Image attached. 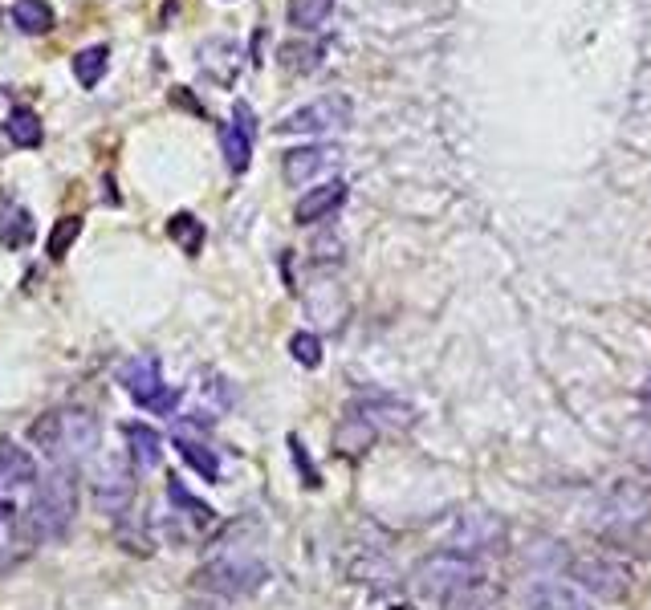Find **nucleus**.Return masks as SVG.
<instances>
[{
    "instance_id": "obj_13",
    "label": "nucleus",
    "mask_w": 651,
    "mask_h": 610,
    "mask_svg": "<svg viewBox=\"0 0 651 610\" xmlns=\"http://www.w3.org/2000/svg\"><path fill=\"white\" fill-rule=\"evenodd\" d=\"M338 159H342L338 147H298V151H289V155H285L281 171H285V179L293 183V188H298V183L318 179L322 171H334Z\"/></svg>"
},
{
    "instance_id": "obj_20",
    "label": "nucleus",
    "mask_w": 651,
    "mask_h": 610,
    "mask_svg": "<svg viewBox=\"0 0 651 610\" xmlns=\"http://www.w3.org/2000/svg\"><path fill=\"white\" fill-rule=\"evenodd\" d=\"M29 240H33V216L13 196H5L0 200V244L5 249H25Z\"/></svg>"
},
{
    "instance_id": "obj_1",
    "label": "nucleus",
    "mask_w": 651,
    "mask_h": 610,
    "mask_svg": "<svg viewBox=\"0 0 651 610\" xmlns=\"http://www.w3.org/2000/svg\"><path fill=\"white\" fill-rule=\"evenodd\" d=\"M78 513V468L74 464H53V472L37 484V497L25 509V521L17 525V533L25 537V545H41L53 541L70 529Z\"/></svg>"
},
{
    "instance_id": "obj_22",
    "label": "nucleus",
    "mask_w": 651,
    "mask_h": 610,
    "mask_svg": "<svg viewBox=\"0 0 651 610\" xmlns=\"http://www.w3.org/2000/svg\"><path fill=\"white\" fill-rule=\"evenodd\" d=\"M167 501H171L175 509H180V517H188V521H192V529H196V533H204V529H212V525H216V513H212L204 501H196V497H192L188 488H184L180 480H175V476L167 480Z\"/></svg>"
},
{
    "instance_id": "obj_4",
    "label": "nucleus",
    "mask_w": 651,
    "mask_h": 610,
    "mask_svg": "<svg viewBox=\"0 0 651 610\" xmlns=\"http://www.w3.org/2000/svg\"><path fill=\"white\" fill-rule=\"evenodd\" d=\"M269 578L265 562L257 558V545L249 541H220L216 554L196 570V586L200 590H212V594H224V598H241V594H253L261 590Z\"/></svg>"
},
{
    "instance_id": "obj_31",
    "label": "nucleus",
    "mask_w": 651,
    "mask_h": 610,
    "mask_svg": "<svg viewBox=\"0 0 651 610\" xmlns=\"http://www.w3.org/2000/svg\"><path fill=\"white\" fill-rule=\"evenodd\" d=\"M289 452H293V464H298V472L306 476V484H310V488H318V484H322V476H318V468L310 464V452H306V444H302L298 436H289Z\"/></svg>"
},
{
    "instance_id": "obj_10",
    "label": "nucleus",
    "mask_w": 651,
    "mask_h": 610,
    "mask_svg": "<svg viewBox=\"0 0 651 610\" xmlns=\"http://www.w3.org/2000/svg\"><path fill=\"white\" fill-rule=\"evenodd\" d=\"M253 139H257V114L249 102H236L232 106V118L220 127V147H224V163L228 171H249V159H253Z\"/></svg>"
},
{
    "instance_id": "obj_32",
    "label": "nucleus",
    "mask_w": 651,
    "mask_h": 610,
    "mask_svg": "<svg viewBox=\"0 0 651 610\" xmlns=\"http://www.w3.org/2000/svg\"><path fill=\"white\" fill-rule=\"evenodd\" d=\"M318 53H322V49H298V45H285V49H281V66H285V70H314Z\"/></svg>"
},
{
    "instance_id": "obj_26",
    "label": "nucleus",
    "mask_w": 651,
    "mask_h": 610,
    "mask_svg": "<svg viewBox=\"0 0 651 610\" xmlns=\"http://www.w3.org/2000/svg\"><path fill=\"white\" fill-rule=\"evenodd\" d=\"M106 66H110V49H106V45H90V49H82V53L74 57V78H78L86 90H94V86L106 78Z\"/></svg>"
},
{
    "instance_id": "obj_33",
    "label": "nucleus",
    "mask_w": 651,
    "mask_h": 610,
    "mask_svg": "<svg viewBox=\"0 0 651 610\" xmlns=\"http://www.w3.org/2000/svg\"><path fill=\"white\" fill-rule=\"evenodd\" d=\"M314 253H318V261H338V257H342V240H338V236H322V240L314 244Z\"/></svg>"
},
{
    "instance_id": "obj_30",
    "label": "nucleus",
    "mask_w": 651,
    "mask_h": 610,
    "mask_svg": "<svg viewBox=\"0 0 651 610\" xmlns=\"http://www.w3.org/2000/svg\"><path fill=\"white\" fill-rule=\"evenodd\" d=\"M289 354L298 358L306 371L322 366V342H318V334H293V338H289Z\"/></svg>"
},
{
    "instance_id": "obj_14",
    "label": "nucleus",
    "mask_w": 651,
    "mask_h": 610,
    "mask_svg": "<svg viewBox=\"0 0 651 610\" xmlns=\"http://www.w3.org/2000/svg\"><path fill=\"white\" fill-rule=\"evenodd\" d=\"M342 200H346V183L342 179H326V183H318V188H310L298 200L293 220H298V224H318V220L334 216V208H342Z\"/></svg>"
},
{
    "instance_id": "obj_25",
    "label": "nucleus",
    "mask_w": 651,
    "mask_h": 610,
    "mask_svg": "<svg viewBox=\"0 0 651 610\" xmlns=\"http://www.w3.org/2000/svg\"><path fill=\"white\" fill-rule=\"evenodd\" d=\"M167 236L180 244L188 257H196V253L204 249V224H200L192 212H175V216L167 220Z\"/></svg>"
},
{
    "instance_id": "obj_15",
    "label": "nucleus",
    "mask_w": 651,
    "mask_h": 610,
    "mask_svg": "<svg viewBox=\"0 0 651 610\" xmlns=\"http://www.w3.org/2000/svg\"><path fill=\"white\" fill-rule=\"evenodd\" d=\"M525 610H595V602L582 598L574 586L566 582H534L525 594Z\"/></svg>"
},
{
    "instance_id": "obj_24",
    "label": "nucleus",
    "mask_w": 651,
    "mask_h": 610,
    "mask_svg": "<svg viewBox=\"0 0 651 610\" xmlns=\"http://www.w3.org/2000/svg\"><path fill=\"white\" fill-rule=\"evenodd\" d=\"M13 25L29 37H45L53 29V9L45 5V0H17L13 5Z\"/></svg>"
},
{
    "instance_id": "obj_29",
    "label": "nucleus",
    "mask_w": 651,
    "mask_h": 610,
    "mask_svg": "<svg viewBox=\"0 0 651 610\" xmlns=\"http://www.w3.org/2000/svg\"><path fill=\"white\" fill-rule=\"evenodd\" d=\"M78 236H82V216H62V220H57L53 232H49V244H45L49 261H62V257L74 249Z\"/></svg>"
},
{
    "instance_id": "obj_16",
    "label": "nucleus",
    "mask_w": 651,
    "mask_h": 610,
    "mask_svg": "<svg viewBox=\"0 0 651 610\" xmlns=\"http://www.w3.org/2000/svg\"><path fill=\"white\" fill-rule=\"evenodd\" d=\"M346 411L363 415V419H371V423H383V427H391V432H407V427L416 423V411H411L407 403H399V399H387V395L359 399V403H350Z\"/></svg>"
},
{
    "instance_id": "obj_3",
    "label": "nucleus",
    "mask_w": 651,
    "mask_h": 610,
    "mask_svg": "<svg viewBox=\"0 0 651 610\" xmlns=\"http://www.w3.org/2000/svg\"><path fill=\"white\" fill-rule=\"evenodd\" d=\"M411 586L424 598L444 602V606H460L485 586V566L468 554H452V549H436V554L420 558L411 570Z\"/></svg>"
},
{
    "instance_id": "obj_8",
    "label": "nucleus",
    "mask_w": 651,
    "mask_h": 610,
    "mask_svg": "<svg viewBox=\"0 0 651 610\" xmlns=\"http://www.w3.org/2000/svg\"><path fill=\"white\" fill-rule=\"evenodd\" d=\"M570 578L603 602H619L627 598L631 590V566H623L619 558H607V554H578L570 562Z\"/></svg>"
},
{
    "instance_id": "obj_21",
    "label": "nucleus",
    "mask_w": 651,
    "mask_h": 610,
    "mask_svg": "<svg viewBox=\"0 0 651 610\" xmlns=\"http://www.w3.org/2000/svg\"><path fill=\"white\" fill-rule=\"evenodd\" d=\"M5 135H9L13 147L33 151V147H41L45 127H41V118H37L33 106H17V110H9V118H5Z\"/></svg>"
},
{
    "instance_id": "obj_17",
    "label": "nucleus",
    "mask_w": 651,
    "mask_h": 610,
    "mask_svg": "<svg viewBox=\"0 0 651 610\" xmlns=\"http://www.w3.org/2000/svg\"><path fill=\"white\" fill-rule=\"evenodd\" d=\"M33 480H37V460L13 440L0 444V497H9L13 488H25Z\"/></svg>"
},
{
    "instance_id": "obj_27",
    "label": "nucleus",
    "mask_w": 651,
    "mask_h": 610,
    "mask_svg": "<svg viewBox=\"0 0 651 610\" xmlns=\"http://www.w3.org/2000/svg\"><path fill=\"white\" fill-rule=\"evenodd\" d=\"M330 9H334V0H289V25L298 33H314L330 17Z\"/></svg>"
},
{
    "instance_id": "obj_11",
    "label": "nucleus",
    "mask_w": 651,
    "mask_h": 610,
    "mask_svg": "<svg viewBox=\"0 0 651 610\" xmlns=\"http://www.w3.org/2000/svg\"><path fill=\"white\" fill-rule=\"evenodd\" d=\"M94 497L110 509V513H123L135 497V480H131V464L123 456H106L94 472Z\"/></svg>"
},
{
    "instance_id": "obj_19",
    "label": "nucleus",
    "mask_w": 651,
    "mask_h": 610,
    "mask_svg": "<svg viewBox=\"0 0 651 610\" xmlns=\"http://www.w3.org/2000/svg\"><path fill=\"white\" fill-rule=\"evenodd\" d=\"M123 436H127V452H131V460H135L143 472H151V468L163 464V440H159L155 427H147V423H127V427H123Z\"/></svg>"
},
{
    "instance_id": "obj_18",
    "label": "nucleus",
    "mask_w": 651,
    "mask_h": 610,
    "mask_svg": "<svg viewBox=\"0 0 651 610\" xmlns=\"http://www.w3.org/2000/svg\"><path fill=\"white\" fill-rule=\"evenodd\" d=\"M371 444H375V423L363 419V415H354V411H346L342 423L334 427V448L342 456H363Z\"/></svg>"
},
{
    "instance_id": "obj_28",
    "label": "nucleus",
    "mask_w": 651,
    "mask_h": 610,
    "mask_svg": "<svg viewBox=\"0 0 651 610\" xmlns=\"http://www.w3.org/2000/svg\"><path fill=\"white\" fill-rule=\"evenodd\" d=\"M175 448H180V456H184L204 480H220V460H216V452H212L204 440H175Z\"/></svg>"
},
{
    "instance_id": "obj_35",
    "label": "nucleus",
    "mask_w": 651,
    "mask_h": 610,
    "mask_svg": "<svg viewBox=\"0 0 651 610\" xmlns=\"http://www.w3.org/2000/svg\"><path fill=\"white\" fill-rule=\"evenodd\" d=\"M643 399H647V403H651V379H647V383H643Z\"/></svg>"
},
{
    "instance_id": "obj_23",
    "label": "nucleus",
    "mask_w": 651,
    "mask_h": 610,
    "mask_svg": "<svg viewBox=\"0 0 651 610\" xmlns=\"http://www.w3.org/2000/svg\"><path fill=\"white\" fill-rule=\"evenodd\" d=\"M623 452L651 476V415H635L623 427Z\"/></svg>"
},
{
    "instance_id": "obj_7",
    "label": "nucleus",
    "mask_w": 651,
    "mask_h": 610,
    "mask_svg": "<svg viewBox=\"0 0 651 610\" xmlns=\"http://www.w3.org/2000/svg\"><path fill=\"white\" fill-rule=\"evenodd\" d=\"M118 383H123V391L147 407V411H159V415H171L175 403H180V395L163 387V371H159V358L155 354H135L131 362H123V371H118Z\"/></svg>"
},
{
    "instance_id": "obj_5",
    "label": "nucleus",
    "mask_w": 651,
    "mask_h": 610,
    "mask_svg": "<svg viewBox=\"0 0 651 610\" xmlns=\"http://www.w3.org/2000/svg\"><path fill=\"white\" fill-rule=\"evenodd\" d=\"M651 521V488L639 480H611L603 493L595 497V517H586L590 529H599L607 537L635 533L639 525Z\"/></svg>"
},
{
    "instance_id": "obj_9",
    "label": "nucleus",
    "mask_w": 651,
    "mask_h": 610,
    "mask_svg": "<svg viewBox=\"0 0 651 610\" xmlns=\"http://www.w3.org/2000/svg\"><path fill=\"white\" fill-rule=\"evenodd\" d=\"M350 118H354V106L346 94H326L302 110H293L277 122V131L281 135H326V131H342L350 127Z\"/></svg>"
},
{
    "instance_id": "obj_6",
    "label": "nucleus",
    "mask_w": 651,
    "mask_h": 610,
    "mask_svg": "<svg viewBox=\"0 0 651 610\" xmlns=\"http://www.w3.org/2000/svg\"><path fill=\"white\" fill-rule=\"evenodd\" d=\"M505 545V521L485 513V509H464L452 517L448 533H444V549H452V554H489V549H501Z\"/></svg>"
},
{
    "instance_id": "obj_34",
    "label": "nucleus",
    "mask_w": 651,
    "mask_h": 610,
    "mask_svg": "<svg viewBox=\"0 0 651 610\" xmlns=\"http://www.w3.org/2000/svg\"><path fill=\"white\" fill-rule=\"evenodd\" d=\"M371 610H416L407 598H399V594H379L375 602H371Z\"/></svg>"
},
{
    "instance_id": "obj_2",
    "label": "nucleus",
    "mask_w": 651,
    "mask_h": 610,
    "mask_svg": "<svg viewBox=\"0 0 651 610\" xmlns=\"http://www.w3.org/2000/svg\"><path fill=\"white\" fill-rule=\"evenodd\" d=\"M29 440L53 460V464H82L86 456L98 452L102 427L90 411L82 407H66V411H49L29 427Z\"/></svg>"
},
{
    "instance_id": "obj_12",
    "label": "nucleus",
    "mask_w": 651,
    "mask_h": 610,
    "mask_svg": "<svg viewBox=\"0 0 651 610\" xmlns=\"http://www.w3.org/2000/svg\"><path fill=\"white\" fill-rule=\"evenodd\" d=\"M200 57V70L216 82V86H232L236 82V70H241V45L232 37H212L196 49Z\"/></svg>"
}]
</instances>
